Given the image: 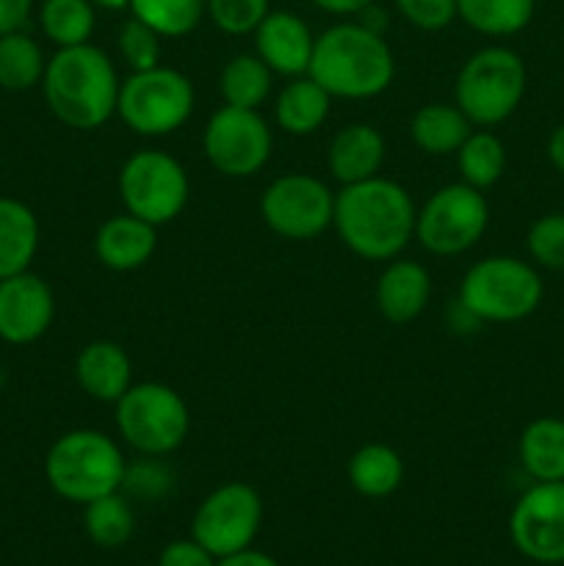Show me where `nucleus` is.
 I'll list each match as a JSON object with an SVG mask.
<instances>
[{"instance_id": "nucleus-43", "label": "nucleus", "mask_w": 564, "mask_h": 566, "mask_svg": "<svg viewBox=\"0 0 564 566\" xmlns=\"http://www.w3.org/2000/svg\"><path fill=\"white\" fill-rule=\"evenodd\" d=\"M94 6H100V9H108V11H122L130 6V0H92Z\"/></svg>"}, {"instance_id": "nucleus-36", "label": "nucleus", "mask_w": 564, "mask_h": 566, "mask_svg": "<svg viewBox=\"0 0 564 566\" xmlns=\"http://www.w3.org/2000/svg\"><path fill=\"white\" fill-rule=\"evenodd\" d=\"M396 9L420 31H442L457 20V0H396Z\"/></svg>"}, {"instance_id": "nucleus-6", "label": "nucleus", "mask_w": 564, "mask_h": 566, "mask_svg": "<svg viewBox=\"0 0 564 566\" xmlns=\"http://www.w3.org/2000/svg\"><path fill=\"white\" fill-rule=\"evenodd\" d=\"M529 86L525 61L503 44L470 55L453 83V103L473 127H495L520 108Z\"/></svg>"}, {"instance_id": "nucleus-16", "label": "nucleus", "mask_w": 564, "mask_h": 566, "mask_svg": "<svg viewBox=\"0 0 564 566\" xmlns=\"http://www.w3.org/2000/svg\"><path fill=\"white\" fill-rule=\"evenodd\" d=\"M254 53L276 75H307L315 36L307 22L293 11H269L254 28Z\"/></svg>"}, {"instance_id": "nucleus-8", "label": "nucleus", "mask_w": 564, "mask_h": 566, "mask_svg": "<svg viewBox=\"0 0 564 566\" xmlns=\"http://www.w3.org/2000/svg\"><path fill=\"white\" fill-rule=\"evenodd\" d=\"M194 99V83L180 70L158 64L122 81L116 114L138 136L158 138L186 125Z\"/></svg>"}, {"instance_id": "nucleus-29", "label": "nucleus", "mask_w": 564, "mask_h": 566, "mask_svg": "<svg viewBox=\"0 0 564 566\" xmlns=\"http://www.w3.org/2000/svg\"><path fill=\"white\" fill-rule=\"evenodd\" d=\"M44 66L48 61L36 39L22 31L0 36V88H9V92L33 88L42 83Z\"/></svg>"}, {"instance_id": "nucleus-17", "label": "nucleus", "mask_w": 564, "mask_h": 566, "mask_svg": "<svg viewBox=\"0 0 564 566\" xmlns=\"http://www.w3.org/2000/svg\"><path fill=\"white\" fill-rule=\"evenodd\" d=\"M158 227L133 213L111 216L94 232V258L111 271H136L149 263L158 247Z\"/></svg>"}, {"instance_id": "nucleus-7", "label": "nucleus", "mask_w": 564, "mask_h": 566, "mask_svg": "<svg viewBox=\"0 0 564 566\" xmlns=\"http://www.w3.org/2000/svg\"><path fill=\"white\" fill-rule=\"evenodd\" d=\"M116 431L142 457H169L191 431V412L180 392L160 381L127 387L114 403Z\"/></svg>"}, {"instance_id": "nucleus-19", "label": "nucleus", "mask_w": 564, "mask_h": 566, "mask_svg": "<svg viewBox=\"0 0 564 566\" xmlns=\"http://www.w3.org/2000/svg\"><path fill=\"white\" fill-rule=\"evenodd\" d=\"M75 379L88 398L116 403L133 385V363L114 340H94L75 359Z\"/></svg>"}, {"instance_id": "nucleus-31", "label": "nucleus", "mask_w": 564, "mask_h": 566, "mask_svg": "<svg viewBox=\"0 0 564 566\" xmlns=\"http://www.w3.org/2000/svg\"><path fill=\"white\" fill-rule=\"evenodd\" d=\"M83 528H86L88 539L94 545L114 551V547H122L130 539L133 528H136V517H133L130 503L119 492H111V495L86 503Z\"/></svg>"}, {"instance_id": "nucleus-15", "label": "nucleus", "mask_w": 564, "mask_h": 566, "mask_svg": "<svg viewBox=\"0 0 564 566\" xmlns=\"http://www.w3.org/2000/svg\"><path fill=\"white\" fill-rule=\"evenodd\" d=\"M53 315L55 298L42 276L22 271L0 280V340L28 346L50 329Z\"/></svg>"}, {"instance_id": "nucleus-14", "label": "nucleus", "mask_w": 564, "mask_h": 566, "mask_svg": "<svg viewBox=\"0 0 564 566\" xmlns=\"http://www.w3.org/2000/svg\"><path fill=\"white\" fill-rule=\"evenodd\" d=\"M509 536L534 564H564V481H536L509 514Z\"/></svg>"}, {"instance_id": "nucleus-3", "label": "nucleus", "mask_w": 564, "mask_h": 566, "mask_svg": "<svg viewBox=\"0 0 564 566\" xmlns=\"http://www.w3.org/2000/svg\"><path fill=\"white\" fill-rule=\"evenodd\" d=\"M119 75L108 55L92 42L59 48L44 66L42 88L50 111L75 130H97L116 114Z\"/></svg>"}, {"instance_id": "nucleus-11", "label": "nucleus", "mask_w": 564, "mask_h": 566, "mask_svg": "<svg viewBox=\"0 0 564 566\" xmlns=\"http://www.w3.org/2000/svg\"><path fill=\"white\" fill-rule=\"evenodd\" d=\"M263 525V501L243 481L221 484L199 503L191 520V536L216 558L252 547Z\"/></svg>"}, {"instance_id": "nucleus-25", "label": "nucleus", "mask_w": 564, "mask_h": 566, "mask_svg": "<svg viewBox=\"0 0 564 566\" xmlns=\"http://www.w3.org/2000/svg\"><path fill=\"white\" fill-rule=\"evenodd\" d=\"M518 457L534 481H564V420L536 418L523 429Z\"/></svg>"}, {"instance_id": "nucleus-18", "label": "nucleus", "mask_w": 564, "mask_h": 566, "mask_svg": "<svg viewBox=\"0 0 564 566\" xmlns=\"http://www.w3.org/2000/svg\"><path fill=\"white\" fill-rule=\"evenodd\" d=\"M431 298V276L415 260H390L376 280V307L390 324H409Z\"/></svg>"}, {"instance_id": "nucleus-28", "label": "nucleus", "mask_w": 564, "mask_h": 566, "mask_svg": "<svg viewBox=\"0 0 564 566\" xmlns=\"http://www.w3.org/2000/svg\"><path fill=\"white\" fill-rule=\"evenodd\" d=\"M459 171H462V182L487 191L495 186L506 171V147L501 138L492 130L481 127L464 138L462 147L457 149Z\"/></svg>"}, {"instance_id": "nucleus-37", "label": "nucleus", "mask_w": 564, "mask_h": 566, "mask_svg": "<svg viewBox=\"0 0 564 566\" xmlns=\"http://www.w3.org/2000/svg\"><path fill=\"white\" fill-rule=\"evenodd\" d=\"M171 473L164 464L155 462V457H147L144 462L127 464L125 481H122V490H127L136 497H164L171 490Z\"/></svg>"}, {"instance_id": "nucleus-20", "label": "nucleus", "mask_w": 564, "mask_h": 566, "mask_svg": "<svg viewBox=\"0 0 564 566\" xmlns=\"http://www.w3.org/2000/svg\"><path fill=\"white\" fill-rule=\"evenodd\" d=\"M382 164H385V138L374 125H365V122L341 127L326 149L330 175L343 186L370 180L379 175Z\"/></svg>"}, {"instance_id": "nucleus-9", "label": "nucleus", "mask_w": 564, "mask_h": 566, "mask_svg": "<svg viewBox=\"0 0 564 566\" xmlns=\"http://www.w3.org/2000/svg\"><path fill=\"white\" fill-rule=\"evenodd\" d=\"M490 224V205L484 191L468 182L442 186L420 205L415 219V238L437 258H457L484 238Z\"/></svg>"}, {"instance_id": "nucleus-2", "label": "nucleus", "mask_w": 564, "mask_h": 566, "mask_svg": "<svg viewBox=\"0 0 564 566\" xmlns=\"http://www.w3.org/2000/svg\"><path fill=\"white\" fill-rule=\"evenodd\" d=\"M307 75L330 97L370 99L390 88L396 59L382 33L363 22H337L315 36Z\"/></svg>"}, {"instance_id": "nucleus-24", "label": "nucleus", "mask_w": 564, "mask_h": 566, "mask_svg": "<svg viewBox=\"0 0 564 566\" xmlns=\"http://www.w3.org/2000/svg\"><path fill=\"white\" fill-rule=\"evenodd\" d=\"M348 484L363 497L379 501L393 495L404 481V459L396 448L385 442H368L357 448L346 464Z\"/></svg>"}, {"instance_id": "nucleus-22", "label": "nucleus", "mask_w": 564, "mask_h": 566, "mask_svg": "<svg viewBox=\"0 0 564 566\" xmlns=\"http://www.w3.org/2000/svg\"><path fill=\"white\" fill-rule=\"evenodd\" d=\"M332 97L310 75L291 77L274 103V119L288 136H310L326 122Z\"/></svg>"}, {"instance_id": "nucleus-26", "label": "nucleus", "mask_w": 564, "mask_h": 566, "mask_svg": "<svg viewBox=\"0 0 564 566\" xmlns=\"http://www.w3.org/2000/svg\"><path fill=\"white\" fill-rule=\"evenodd\" d=\"M274 72L260 61L258 53L232 55L219 75V92L224 105L232 108H254L269 99Z\"/></svg>"}, {"instance_id": "nucleus-35", "label": "nucleus", "mask_w": 564, "mask_h": 566, "mask_svg": "<svg viewBox=\"0 0 564 566\" xmlns=\"http://www.w3.org/2000/svg\"><path fill=\"white\" fill-rule=\"evenodd\" d=\"M119 55L133 72L153 70L160 64V36L149 25H144L142 20L130 17L125 25L119 28Z\"/></svg>"}, {"instance_id": "nucleus-5", "label": "nucleus", "mask_w": 564, "mask_h": 566, "mask_svg": "<svg viewBox=\"0 0 564 566\" xmlns=\"http://www.w3.org/2000/svg\"><path fill=\"white\" fill-rule=\"evenodd\" d=\"M545 285L540 271L512 254H490L470 265L459 285V304L481 324H514L540 310Z\"/></svg>"}, {"instance_id": "nucleus-34", "label": "nucleus", "mask_w": 564, "mask_h": 566, "mask_svg": "<svg viewBox=\"0 0 564 566\" xmlns=\"http://www.w3.org/2000/svg\"><path fill=\"white\" fill-rule=\"evenodd\" d=\"M525 249L540 269L564 274V213H545L529 227Z\"/></svg>"}, {"instance_id": "nucleus-23", "label": "nucleus", "mask_w": 564, "mask_h": 566, "mask_svg": "<svg viewBox=\"0 0 564 566\" xmlns=\"http://www.w3.org/2000/svg\"><path fill=\"white\" fill-rule=\"evenodd\" d=\"M470 133L473 122L457 103H426L409 122V136L426 155H453Z\"/></svg>"}, {"instance_id": "nucleus-42", "label": "nucleus", "mask_w": 564, "mask_h": 566, "mask_svg": "<svg viewBox=\"0 0 564 566\" xmlns=\"http://www.w3.org/2000/svg\"><path fill=\"white\" fill-rule=\"evenodd\" d=\"M547 160L558 175H564V122L547 138Z\"/></svg>"}, {"instance_id": "nucleus-12", "label": "nucleus", "mask_w": 564, "mask_h": 566, "mask_svg": "<svg viewBox=\"0 0 564 566\" xmlns=\"http://www.w3.org/2000/svg\"><path fill=\"white\" fill-rule=\"evenodd\" d=\"M265 227L288 241H313L332 227L335 193L313 175H282L260 197Z\"/></svg>"}, {"instance_id": "nucleus-4", "label": "nucleus", "mask_w": 564, "mask_h": 566, "mask_svg": "<svg viewBox=\"0 0 564 566\" xmlns=\"http://www.w3.org/2000/svg\"><path fill=\"white\" fill-rule=\"evenodd\" d=\"M127 462L122 448L97 429H75L61 434L44 459L50 490L70 503L97 501L122 490Z\"/></svg>"}, {"instance_id": "nucleus-32", "label": "nucleus", "mask_w": 564, "mask_h": 566, "mask_svg": "<svg viewBox=\"0 0 564 566\" xmlns=\"http://www.w3.org/2000/svg\"><path fill=\"white\" fill-rule=\"evenodd\" d=\"M127 9L160 39H180L199 28L205 17V0H130Z\"/></svg>"}, {"instance_id": "nucleus-27", "label": "nucleus", "mask_w": 564, "mask_h": 566, "mask_svg": "<svg viewBox=\"0 0 564 566\" xmlns=\"http://www.w3.org/2000/svg\"><path fill=\"white\" fill-rule=\"evenodd\" d=\"M536 0H457V17L484 36H514L531 22Z\"/></svg>"}, {"instance_id": "nucleus-13", "label": "nucleus", "mask_w": 564, "mask_h": 566, "mask_svg": "<svg viewBox=\"0 0 564 566\" xmlns=\"http://www.w3.org/2000/svg\"><path fill=\"white\" fill-rule=\"evenodd\" d=\"M202 149L208 164L224 177H252L269 164L274 136L263 116L254 108H224L216 111L202 133Z\"/></svg>"}, {"instance_id": "nucleus-41", "label": "nucleus", "mask_w": 564, "mask_h": 566, "mask_svg": "<svg viewBox=\"0 0 564 566\" xmlns=\"http://www.w3.org/2000/svg\"><path fill=\"white\" fill-rule=\"evenodd\" d=\"M321 11L326 14H337V17H348V14H363L368 6H374L376 0H313Z\"/></svg>"}, {"instance_id": "nucleus-33", "label": "nucleus", "mask_w": 564, "mask_h": 566, "mask_svg": "<svg viewBox=\"0 0 564 566\" xmlns=\"http://www.w3.org/2000/svg\"><path fill=\"white\" fill-rule=\"evenodd\" d=\"M271 0H205V14L219 31L230 36H247L265 20Z\"/></svg>"}, {"instance_id": "nucleus-21", "label": "nucleus", "mask_w": 564, "mask_h": 566, "mask_svg": "<svg viewBox=\"0 0 564 566\" xmlns=\"http://www.w3.org/2000/svg\"><path fill=\"white\" fill-rule=\"evenodd\" d=\"M39 249V221L25 202L0 197V280L28 271Z\"/></svg>"}, {"instance_id": "nucleus-10", "label": "nucleus", "mask_w": 564, "mask_h": 566, "mask_svg": "<svg viewBox=\"0 0 564 566\" xmlns=\"http://www.w3.org/2000/svg\"><path fill=\"white\" fill-rule=\"evenodd\" d=\"M191 182L180 160L160 149L130 155L119 171V199L127 213L153 227L169 224L186 210Z\"/></svg>"}, {"instance_id": "nucleus-30", "label": "nucleus", "mask_w": 564, "mask_h": 566, "mask_svg": "<svg viewBox=\"0 0 564 566\" xmlns=\"http://www.w3.org/2000/svg\"><path fill=\"white\" fill-rule=\"evenodd\" d=\"M42 31L55 48H75L86 44L94 33V3L92 0H44L39 9Z\"/></svg>"}, {"instance_id": "nucleus-40", "label": "nucleus", "mask_w": 564, "mask_h": 566, "mask_svg": "<svg viewBox=\"0 0 564 566\" xmlns=\"http://www.w3.org/2000/svg\"><path fill=\"white\" fill-rule=\"evenodd\" d=\"M216 566H280V564H276V558H271L269 553H260V551H252V547H247V551H238L232 553V556L219 558Z\"/></svg>"}, {"instance_id": "nucleus-39", "label": "nucleus", "mask_w": 564, "mask_h": 566, "mask_svg": "<svg viewBox=\"0 0 564 566\" xmlns=\"http://www.w3.org/2000/svg\"><path fill=\"white\" fill-rule=\"evenodd\" d=\"M33 9V0H0V36L22 31Z\"/></svg>"}, {"instance_id": "nucleus-38", "label": "nucleus", "mask_w": 564, "mask_h": 566, "mask_svg": "<svg viewBox=\"0 0 564 566\" xmlns=\"http://www.w3.org/2000/svg\"><path fill=\"white\" fill-rule=\"evenodd\" d=\"M219 558L205 551L197 539H177L160 551L158 566H216Z\"/></svg>"}, {"instance_id": "nucleus-1", "label": "nucleus", "mask_w": 564, "mask_h": 566, "mask_svg": "<svg viewBox=\"0 0 564 566\" xmlns=\"http://www.w3.org/2000/svg\"><path fill=\"white\" fill-rule=\"evenodd\" d=\"M415 210L407 188L387 177L343 186L335 193L332 227L348 252L363 260L390 263L415 238Z\"/></svg>"}]
</instances>
